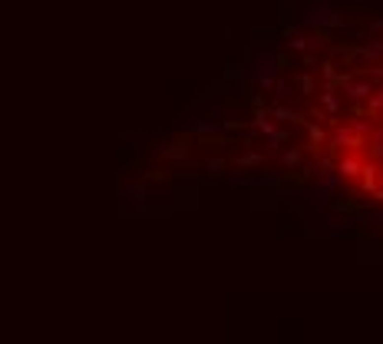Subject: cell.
Here are the masks:
<instances>
[{
  "label": "cell",
  "mask_w": 383,
  "mask_h": 344,
  "mask_svg": "<svg viewBox=\"0 0 383 344\" xmlns=\"http://www.w3.org/2000/svg\"><path fill=\"white\" fill-rule=\"evenodd\" d=\"M278 96H281V100H291V86L281 83V86H278Z\"/></svg>",
  "instance_id": "obj_1"
}]
</instances>
